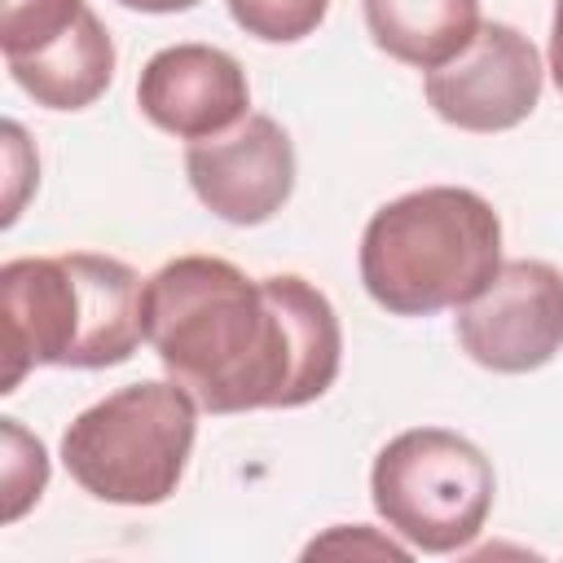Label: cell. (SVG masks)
<instances>
[{"instance_id": "obj_1", "label": "cell", "mask_w": 563, "mask_h": 563, "mask_svg": "<svg viewBox=\"0 0 563 563\" xmlns=\"http://www.w3.org/2000/svg\"><path fill=\"white\" fill-rule=\"evenodd\" d=\"M145 343L207 413L299 409L343 365L334 303L295 273L251 282L216 255L167 260L145 277Z\"/></svg>"}, {"instance_id": "obj_2", "label": "cell", "mask_w": 563, "mask_h": 563, "mask_svg": "<svg viewBox=\"0 0 563 563\" xmlns=\"http://www.w3.org/2000/svg\"><path fill=\"white\" fill-rule=\"evenodd\" d=\"M145 282L114 255H22L0 268L4 299V383H18L35 365L106 369L123 365L141 339Z\"/></svg>"}, {"instance_id": "obj_3", "label": "cell", "mask_w": 563, "mask_h": 563, "mask_svg": "<svg viewBox=\"0 0 563 563\" xmlns=\"http://www.w3.org/2000/svg\"><path fill=\"white\" fill-rule=\"evenodd\" d=\"M356 264L365 295L391 317L462 308L501 268V220L475 189H409L369 216Z\"/></svg>"}, {"instance_id": "obj_4", "label": "cell", "mask_w": 563, "mask_h": 563, "mask_svg": "<svg viewBox=\"0 0 563 563\" xmlns=\"http://www.w3.org/2000/svg\"><path fill=\"white\" fill-rule=\"evenodd\" d=\"M198 435V400L176 378L128 383L62 431L70 479L110 506H158L176 493Z\"/></svg>"}, {"instance_id": "obj_5", "label": "cell", "mask_w": 563, "mask_h": 563, "mask_svg": "<svg viewBox=\"0 0 563 563\" xmlns=\"http://www.w3.org/2000/svg\"><path fill=\"white\" fill-rule=\"evenodd\" d=\"M497 475L479 444L444 427L391 435L369 466V497L391 537L418 554L466 550L493 510Z\"/></svg>"}, {"instance_id": "obj_6", "label": "cell", "mask_w": 563, "mask_h": 563, "mask_svg": "<svg viewBox=\"0 0 563 563\" xmlns=\"http://www.w3.org/2000/svg\"><path fill=\"white\" fill-rule=\"evenodd\" d=\"M462 352L493 374H532L563 352V273L545 260H501L497 277L457 308Z\"/></svg>"}, {"instance_id": "obj_7", "label": "cell", "mask_w": 563, "mask_h": 563, "mask_svg": "<svg viewBox=\"0 0 563 563\" xmlns=\"http://www.w3.org/2000/svg\"><path fill=\"white\" fill-rule=\"evenodd\" d=\"M541 79V53L523 31L510 22H479L475 40L457 57L427 70L422 92L449 128L488 136L519 128L537 110Z\"/></svg>"}, {"instance_id": "obj_8", "label": "cell", "mask_w": 563, "mask_h": 563, "mask_svg": "<svg viewBox=\"0 0 563 563\" xmlns=\"http://www.w3.org/2000/svg\"><path fill=\"white\" fill-rule=\"evenodd\" d=\"M185 176L224 224H264L295 194V145L277 119L246 114L216 136L189 141Z\"/></svg>"}, {"instance_id": "obj_9", "label": "cell", "mask_w": 563, "mask_h": 563, "mask_svg": "<svg viewBox=\"0 0 563 563\" xmlns=\"http://www.w3.org/2000/svg\"><path fill=\"white\" fill-rule=\"evenodd\" d=\"M136 106L158 132L202 141L251 114V84L242 62L216 44H167L141 66Z\"/></svg>"}, {"instance_id": "obj_10", "label": "cell", "mask_w": 563, "mask_h": 563, "mask_svg": "<svg viewBox=\"0 0 563 563\" xmlns=\"http://www.w3.org/2000/svg\"><path fill=\"white\" fill-rule=\"evenodd\" d=\"M4 66H9V79L26 97H35V106L84 110L114 79V44H110V31L101 26V18L88 9L70 35H62L57 44H48L22 62H4Z\"/></svg>"}, {"instance_id": "obj_11", "label": "cell", "mask_w": 563, "mask_h": 563, "mask_svg": "<svg viewBox=\"0 0 563 563\" xmlns=\"http://www.w3.org/2000/svg\"><path fill=\"white\" fill-rule=\"evenodd\" d=\"M361 13L369 40L413 70L444 66L479 31V0H361Z\"/></svg>"}, {"instance_id": "obj_12", "label": "cell", "mask_w": 563, "mask_h": 563, "mask_svg": "<svg viewBox=\"0 0 563 563\" xmlns=\"http://www.w3.org/2000/svg\"><path fill=\"white\" fill-rule=\"evenodd\" d=\"M84 0H0V48L4 62H22L84 22Z\"/></svg>"}, {"instance_id": "obj_13", "label": "cell", "mask_w": 563, "mask_h": 563, "mask_svg": "<svg viewBox=\"0 0 563 563\" xmlns=\"http://www.w3.org/2000/svg\"><path fill=\"white\" fill-rule=\"evenodd\" d=\"M224 4H229V18L264 44L308 40L330 13V0H224Z\"/></svg>"}, {"instance_id": "obj_14", "label": "cell", "mask_w": 563, "mask_h": 563, "mask_svg": "<svg viewBox=\"0 0 563 563\" xmlns=\"http://www.w3.org/2000/svg\"><path fill=\"white\" fill-rule=\"evenodd\" d=\"M0 431H4V475H0L4 479V523H13L40 501V493L48 484V453L35 435H26L18 427V418H4Z\"/></svg>"}, {"instance_id": "obj_15", "label": "cell", "mask_w": 563, "mask_h": 563, "mask_svg": "<svg viewBox=\"0 0 563 563\" xmlns=\"http://www.w3.org/2000/svg\"><path fill=\"white\" fill-rule=\"evenodd\" d=\"M308 559L312 554H374V559H409V545H396L391 537H374V528H365V523H339V528H330L325 537H317L308 550H303Z\"/></svg>"}, {"instance_id": "obj_16", "label": "cell", "mask_w": 563, "mask_h": 563, "mask_svg": "<svg viewBox=\"0 0 563 563\" xmlns=\"http://www.w3.org/2000/svg\"><path fill=\"white\" fill-rule=\"evenodd\" d=\"M550 79L563 97V0H554V18H550Z\"/></svg>"}, {"instance_id": "obj_17", "label": "cell", "mask_w": 563, "mask_h": 563, "mask_svg": "<svg viewBox=\"0 0 563 563\" xmlns=\"http://www.w3.org/2000/svg\"><path fill=\"white\" fill-rule=\"evenodd\" d=\"M119 4L136 13H185V9H198L202 0H119Z\"/></svg>"}]
</instances>
